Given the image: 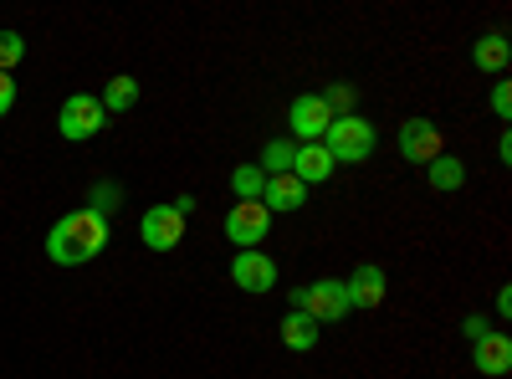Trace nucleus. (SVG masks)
<instances>
[{
	"mask_svg": "<svg viewBox=\"0 0 512 379\" xmlns=\"http://www.w3.org/2000/svg\"><path fill=\"white\" fill-rule=\"evenodd\" d=\"M425 180H431V190H461L466 185V164L456 154H441L425 164Z\"/></svg>",
	"mask_w": 512,
	"mask_h": 379,
	"instance_id": "17",
	"label": "nucleus"
},
{
	"mask_svg": "<svg viewBox=\"0 0 512 379\" xmlns=\"http://www.w3.org/2000/svg\"><path fill=\"white\" fill-rule=\"evenodd\" d=\"M333 154L323 149V144H297V154H292V175L303 180V185H323V180H333Z\"/></svg>",
	"mask_w": 512,
	"mask_h": 379,
	"instance_id": "12",
	"label": "nucleus"
},
{
	"mask_svg": "<svg viewBox=\"0 0 512 379\" xmlns=\"http://www.w3.org/2000/svg\"><path fill=\"white\" fill-rule=\"evenodd\" d=\"M328 123H333V113H328V103H323L318 93L292 98V108H287V129H292V144H323Z\"/></svg>",
	"mask_w": 512,
	"mask_h": 379,
	"instance_id": "6",
	"label": "nucleus"
},
{
	"mask_svg": "<svg viewBox=\"0 0 512 379\" xmlns=\"http://www.w3.org/2000/svg\"><path fill=\"white\" fill-rule=\"evenodd\" d=\"M98 103H103V113H128L139 103V77H128V72H118L108 88L98 93Z\"/></svg>",
	"mask_w": 512,
	"mask_h": 379,
	"instance_id": "16",
	"label": "nucleus"
},
{
	"mask_svg": "<svg viewBox=\"0 0 512 379\" xmlns=\"http://www.w3.org/2000/svg\"><path fill=\"white\" fill-rule=\"evenodd\" d=\"M292 308L308 313L318 328L354 313V308H349V292H344V282H338V277H318V282H308V287H292Z\"/></svg>",
	"mask_w": 512,
	"mask_h": 379,
	"instance_id": "3",
	"label": "nucleus"
},
{
	"mask_svg": "<svg viewBox=\"0 0 512 379\" xmlns=\"http://www.w3.org/2000/svg\"><path fill=\"white\" fill-rule=\"evenodd\" d=\"M262 205H267V210H303V205H308V185L297 180V175H267Z\"/></svg>",
	"mask_w": 512,
	"mask_h": 379,
	"instance_id": "13",
	"label": "nucleus"
},
{
	"mask_svg": "<svg viewBox=\"0 0 512 379\" xmlns=\"http://www.w3.org/2000/svg\"><path fill=\"white\" fill-rule=\"evenodd\" d=\"M262 185H267V175L256 170V164H241V170L231 175V190H236V200H262Z\"/></svg>",
	"mask_w": 512,
	"mask_h": 379,
	"instance_id": "19",
	"label": "nucleus"
},
{
	"mask_svg": "<svg viewBox=\"0 0 512 379\" xmlns=\"http://www.w3.org/2000/svg\"><path fill=\"white\" fill-rule=\"evenodd\" d=\"M11 108H16V82H11V72H0V118Z\"/></svg>",
	"mask_w": 512,
	"mask_h": 379,
	"instance_id": "24",
	"label": "nucleus"
},
{
	"mask_svg": "<svg viewBox=\"0 0 512 379\" xmlns=\"http://www.w3.org/2000/svg\"><path fill=\"white\" fill-rule=\"evenodd\" d=\"M472 62H477L482 72H507V62H512V41H507L502 31H487L477 47H472Z\"/></svg>",
	"mask_w": 512,
	"mask_h": 379,
	"instance_id": "14",
	"label": "nucleus"
},
{
	"mask_svg": "<svg viewBox=\"0 0 512 379\" xmlns=\"http://www.w3.org/2000/svg\"><path fill=\"white\" fill-rule=\"evenodd\" d=\"M267 231H272V210H267L262 200H236V205L226 210V241H231V246L251 251V246L267 241Z\"/></svg>",
	"mask_w": 512,
	"mask_h": 379,
	"instance_id": "5",
	"label": "nucleus"
},
{
	"mask_svg": "<svg viewBox=\"0 0 512 379\" xmlns=\"http://www.w3.org/2000/svg\"><path fill=\"white\" fill-rule=\"evenodd\" d=\"M118 200H123V190H118V185H98V190H93V210H103V216H108V210H113Z\"/></svg>",
	"mask_w": 512,
	"mask_h": 379,
	"instance_id": "23",
	"label": "nucleus"
},
{
	"mask_svg": "<svg viewBox=\"0 0 512 379\" xmlns=\"http://www.w3.org/2000/svg\"><path fill=\"white\" fill-rule=\"evenodd\" d=\"M231 282H236L241 292H256V298H262V292H272V287H277V262L267 257L262 246L236 251V257H231Z\"/></svg>",
	"mask_w": 512,
	"mask_h": 379,
	"instance_id": "8",
	"label": "nucleus"
},
{
	"mask_svg": "<svg viewBox=\"0 0 512 379\" xmlns=\"http://www.w3.org/2000/svg\"><path fill=\"white\" fill-rule=\"evenodd\" d=\"M492 113L507 123L512 118V88H507V82H497V88H492Z\"/></svg>",
	"mask_w": 512,
	"mask_h": 379,
	"instance_id": "22",
	"label": "nucleus"
},
{
	"mask_svg": "<svg viewBox=\"0 0 512 379\" xmlns=\"http://www.w3.org/2000/svg\"><path fill=\"white\" fill-rule=\"evenodd\" d=\"M139 241H144L149 251H175V246L185 241V216H180L175 205H154V210H144Z\"/></svg>",
	"mask_w": 512,
	"mask_h": 379,
	"instance_id": "9",
	"label": "nucleus"
},
{
	"mask_svg": "<svg viewBox=\"0 0 512 379\" xmlns=\"http://www.w3.org/2000/svg\"><path fill=\"white\" fill-rule=\"evenodd\" d=\"M400 154H405L410 164H431V159H441V154H446L441 123H431V118H405V123H400Z\"/></svg>",
	"mask_w": 512,
	"mask_h": 379,
	"instance_id": "7",
	"label": "nucleus"
},
{
	"mask_svg": "<svg viewBox=\"0 0 512 379\" xmlns=\"http://www.w3.org/2000/svg\"><path fill=\"white\" fill-rule=\"evenodd\" d=\"M318 98L328 103V113H333V118H344V113H354V88H349V82H333V88H323Z\"/></svg>",
	"mask_w": 512,
	"mask_h": 379,
	"instance_id": "21",
	"label": "nucleus"
},
{
	"mask_svg": "<svg viewBox=\"0 0 512 379\" xmlns=\"http://www.w3.org/2000/svg\"><path fill=\"white\" fill-rule=\"evenodd\" d=\"M108 241H113L108 216H103V210H93V205H82V210L62 216L47 231V257L57 267H88L93 257H103V251H108Z\"/></svg>",
	"mask_w": 512,
	"mask_h": 379,
	"instance_id": "1",
	"label": "nucleus"
},
{
	"mask_svg": "<svg viewBox=\"0 0 512 379\" xmlns=\"http://www.w3.org/2000/svg\"><path fill=\"white\" fill-rule=\"evenodd\" d=\"M472 364H477L487 379H502V374L512 369V339H507L502 328H487L482 339L472 344Z\"/></svg>",
	"mask_w": 512,
	"mask_h": 379,
	"instance_id": "11",
	"label": "nucleus"
},
{
	"mask_svg": "<svg viewBox=\"0 0 512 379\" xmlns=\"http://www.w3.org/2000/svg\"><path fill=\"white\" fill-rule=\"evenodd\" d=\"M292 154H297L292 139H267L262 159H256V170H262V175H292Z\"/></svg>",
	"mask_w": 512,
	"mask_h": 379,
	"instance_id": "18",
	"label": "nucleus"
},
{
	"mask_svg": "<svg viewBox=\"0 0 512 379\" xmlns=\"http://www.w3.org/2000/svg\"><path fill=\"white\" fill-rule=\"evenodd\" d=\"M461 333H466V339H472V344H477V339H482V333H487V318H482V313H472V318H466V323H461Z\"/></svg>",
	"mask_w": 512,
	"mask_h": 379,
	"instance_id": "25",
	"label": "nucleus"
},
{
	"mask_svg": "<svg viewBox=\"0 0 512 379\" xmlns=\"http://www.w3.org/2000/svg\"><path fill=\"white\" fill-rule=\"evenodd\" d=\"M21 57H26V36L21 31H0V72L21 67Z\"/></svg>",
	"mask_w": 512,
	"mask_h": 379,
	"instance_id": "20",
	"label": "nucleus"
},
{
	"mask_svg": "<svg viewBox=\"0 0 512 379\" xmlns=\"http://www.w3.org/2000/svg\"><path fill=\"white\" fill-rule=\"evenodd\" d=\"M344 292H349V308H379L384 303V292H390V277H384V267L379 262H359L354 267V277L344 282Z\"/></svg>",
	"mask_w": 512,
	"mask_h": 379,
	"instance_id": "10",
	"label": "nucleus"
},
{
	"mask_svg": "<svg viewBox=\"0 0 512 379\" xmlns=\"http://www.w3.org/2000/svg\"><path fill=\"white\" fill-rule=\"evenodd\" d=\"M497 313H502V318H512V292H507V287L497 292Z\"/></svg>",
	"mask_w": 512,
	"mask_h": 379,
	"instance_id": "26",
	"label": "nucleus"
},
{
	"mask_svg": "<svg viewBox=\"0 0 512 379\" xmlns=\"http://www.w3.org/2000/svg\"><path fill=\"white\" fill-rule=\"evenodd\" d=\"M103 123H108V113H103V103L93 93H72L62 103V113H57V134L67 144H88V139L103 134Z\"/></svg>",
	"mask_w": 512,
	"mask_h": 379,
	"instance_id": "4",
	"label": "nucleus"
},
{
	"mask_svg": "<svg viewBox=\"0 0 512 379\" xmlns=\"http://www.w3.org/2000/svg\"><path fill=\"white\" fill-rule=\"evenodd\" d=\"M379 134H374V123L364 113H344V118H333L328 123V134H323V149L333 154V164H364L374 154Z\"/></svg>",
	"mask_w": 512,
	"mask_h": 379,
	"instance_id": "2",
	"label": "nucleus"
},
{
	"mask_svg": "<svg viewBox=\"0 0 512 379\" xmlns=\"http://www.w3.org/2000/svg\"><path fill=\"white\" fill-rule=\"evenodd\" d=\"M282 344L292 349V354H308V349H318V323L308 318V313H287L282 318Z\"/></svg>",
	"mask_w": 512,
	"mask_h": 379,
	"instance_id": "15",
	"label": "nucleus"
}]
</instances>
